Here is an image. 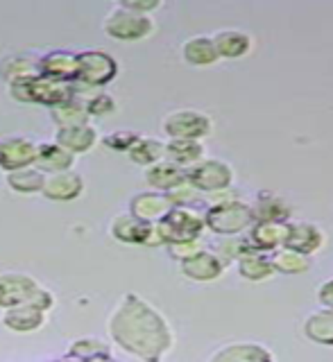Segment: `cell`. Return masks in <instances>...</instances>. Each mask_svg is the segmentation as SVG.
I'll use <instances>...</instances> for the list:
<instances>
[{
  "label": "cell",
  "instance_id": "obj_27",
  "mask_svg": "<svg viewBox=\"0 0 333 362\" xmlns=\"http://www.w3.org/2000/svg\"><path fill=\"white\" fill-rule=\"evenodd\" d=\"M181 57L184 62L191 66H213L220 54H218V48L213 43V37H193L186 43L181 45Z\"/></svg>",
  "mask_w": 333,
  "mask_h": 362
},
{
  "label": "cell",
  "instance_id": "obj_36",
  "mask_svg": "<svg viewBox=\"0 0 333 362\" xmlns=\"http://www.w3.org/2000/svg\"><path fill=\"white\" fill-rule=\"evenodd\" d=\"M141 136L136 134V132H130V129H118V132H111V134H107L105 139H102V145L105 147H109V150H113V152H125L128 154L132 147H134V143L139 141Z\"/></svg>",
  "mask_w": 333,
  "mask_h": 362
},
{
  "label": "cell",
  "instance_id": "obj_16",
  "mask_svg": "<svg viewBox=\"0 0 333 362\" xmlns=\"http://www.w3.org/2000/svg\"><path fill=\"white\" fill-rule=\"evenodd\" d=\"M179 267H181L184 276L191 281H198V283L218 281L227 269V265L211 252V249H204V252H200L198 256L184 260V263H179Z\"/></svg>",
  "mask_w": 333,
  "mask_h": 362
},
{
  "label": "cell",
  "instance_id": "obj_8",
  "mask_svg": "<svg viewBox=\"0 0 333 362\" xmlns=\"http://www.w3.org/2000/svg\"><path fill=\"white\" fill-rule=\"evenodd\" d=\"M186 177L202 195H211V192L234 186V170L220 158H204V161L195 163L186 170Z\"/></svg>",
  "mask_w": 333,
  "mask_h": 362
},
{
  "label": "cell",
  "instance_id": "obj_19",
  "mask_svg": "<svg viewBox=\"0 0 333 362\" xmlns=\"http://www.w3.org/2000/svg\"><path fill=\"white\" fill-rule=\"evenodd\" d=\"M286 247H290L300 254L313 256L324 247V231L313 222H290V233Z\"/></svg>",
  "mask_w": 333,
  "mask_h": 362
},
{
  "label": "cell",
  "instance_id": "obj_31",
  "mask_svg": "<svg viewBox=\"0 0 333 362\" xmlns=\"http://www.w3.org/2000/svg\"><path fill=\"white\" fill-rule=\"evenodd\" d=\"M304 335L315 344L333 346V310L324 308L306 317Z\"/></svg>",
  "mask_w": 333,
  "mask_h": 362
},
{
  "label": "cell",
  "instance_id": "obj_28",
  "mask_svg": "<svg viewBox=\"0 0 333 362\" xmlns=\"http://www.w3.org/2000/svg\"><path fill=\"white\" fill-rule=\"evenodd\" d=\"M166 161L188 170L204 161V145L202 141H166Z\"/></svg>",
  "mask_w": 333,
  "mask_h": 362
},
{
  "label": "cell",
  "instance_id": "obj_24",
  "mask_svg": "<svg viewBox=\"0 0 333 362\" xmlns=\"http://www.w3.org/2000/svg\"><path fill=\"white\" fill-rule=\"evenodd\" d=\"M50 118L57 124V129H68V127H82V124H91V116L86 111V100L79 98V93L64 102V105H57L50 109Z\"/></svg>",
  "mask_w": 333,
  "mask_h": 362
},
{
  "label": "cell",
  "instance_id": "obj_4",
  "mask_svg": "<svg viewBox=\"0 0 333 362\" xmlns=\"http://www.w3.org/2000/svg\"><path fill=\"white\" fill-rule=\"evenodd\" d=\"M102 30H105V34L113 41L132 43V41H143L150 37L154 32V21L152 16L136 14V11L123 7L118 3L109 9L105 23H102Z\"/></svg>",
  "mask_w": 333,
  "mask_h": 362
},
{
  "label": "cell",
  "instance_id": "obj_9",
  "mask_svg": "<svg viewBox=\"0 0 333 362\" xmlns=\"http://www.w3.org/2000/svg\"><path fill=\"white\" fill-rule=\"evenodd\" d=\"M41 283L23 272H3L0 274V310H11L32 303L39 294Z\"/></svg>",
  "mask_w": 333,
  "mask_h": 362
},
{
  "label": "cell",
  "instance_id": "obj_1",
  "mask_svg": "<svg viewBox=\"0 0 333 362\" xmlns=\"http://www.w3.org/2000/svg\"><path fill=\"white\" fill-rule=\"evenodd\" d=\"M107 331L113 344L143 362H162L175 342L166 317L134 292L123 294L109 315Z\"/></svg>",
  "mask_w": 333,
  "mask_h": 362
},
{
  "label": "cell",
  "instance_id": "obj_15",
  "mask_svg": "<svg viewBox=\"0 0 333 362\" xmlns=\"http://www.w3.org/2000/svg\"><path fill=\"white\" fill-rule=\"evenodd\" d=\"M150 233H152V224L134 218L130 211L118 213L109 224V235L116 243H123V245H145L147 247Z\"/></svg>",
  "mask_w": 333,
  "mask_h": 362
},
{
  "label": "cell",
  "instance_id": "obj_33",
  "mask_svg": "<svg viewBox=\"0 0 333 362\" xmlns=\"http://www.w3.org/2000/svg\"><path fill=\"white\" fill-rule=\"evenodd\" d=\"M270 258L279 274H306V272L311 269V256L295 252L290 247L277 249V252L270 254Z\"/></svg>",
  "mask_w": 333,
  "mask_h": 362
},
{
  "label": "cell",
  "instance_id": "obj_20",
  "mask_svg": "<svg viewBox=\"0 0 333 362\" xmlns=\"http://www.w3.org/2000/svg\"><path fill=\"white\" fill-rule=\"evenodd\" d=\"M252 209H254L256 222H293V215H295L288 199H283L268 190L259 192V197Z\"/></svg>",
  "mask_w": 333,
  "mask_h": 362
},
{
  "label": "cell",
  "instance_id": "obj_2",
  "mask_svg": "<svg viewBox=\"0 0 333 362\" xmlns=\"http://www.w3.org/2000/svg\"><path fill=\"white\" fill-rule=\"evenodd\" d=\"M7 86H9V95L14 100L26 102V105H43L48 109L64 105V102L73 100L79 93L75 82H62V79H52L45 75L16 79V82H11Z\"/></svg>",
  "mask_w": 333,
  "mask_h": 362
},
{
  "label": "cell",
  "instance_id": "obj_41",
  "mask_svg": "<svg viewBox=\"0 0 333 362\" xmlns=\"http://www.w3.org/2000/svg\"><path fill=\"white\" fill-rule=\"evenodd\" d=\"M317 299H320V303L324 305V308L333 310V279L324 281L322 286H320V290H317Z\"/></svg>",
  "mask_w": 333,
  "mask_h": 362
},
{
  "label": "cell",
  "instance_id": "obj_17",
  "mask_svg": "<svg viewBox=\"0 0 333 362\" xmlns=\"http://www.w3.org/2000/svg\"><path fill=\"white\" fill-rule=\"evenodd\" d=\"M48 320V313L39 305L34 303H26V305H18V308H11L3 313V324L7 331H14V333H34L45 324Z\"/></svg>",
  "mask_w": 333,
  "mask_h": 362
},
{
  "label": "cell",
  "instance_id": "obj_30",
  "mask_svg": "<svg viewBox=\"0 0 333 362\" xmlns=\"http://www.w3.org/2000/svg\"><path fill=\"white\" fill-rule=\"evenodd\" d=\"M5 181L7 188L18 192V195H34V192H43L45 173H41L37 165H32V168L16 170V173H7Z\"/></svg>",
  "mask_w": 333,
  "mask_h": 362
},
{
  "label": "cell",
  "instance_id": "obj_12",
  "mask_svg": "<svg viewBox=\"0 0 333 362\" xmlns=\"http://www.w3.org/2000/svg\"><path fill=\"white\" fill-rule=\"evenodd\" d=\"M172 209L175 206L170 204L166 192H157V190L136 192V195L130 199V213L134 215V218H139L147 224L162 222Z\"/></svg>",
  "mask_w": 333,
  "mask_h": 362
},
{
  "label": "cell",
  "instance_id": "obj_32",
  "mask_svg": "<svg viewBox=\"0 0 333 362\" xmlns=\"http://www.w3.org/2000/svg\"><path fill=\"white\" fill-rule=\"evenodd\" d=\"M128 156L132 163L150 168L166 158V143L159 139H152V136H141V139L134 143L132 150L128 152Z\"/></svg>",
  "mask_w": 333,
  "mask_h": 362
},
{
  "label": "cell",
  "instance_id": "obj_14",
  "mask_svg": "<svg viewBox=\"0 0 333 362\" xmlns=\"http://www.w3.org/2000/svg\"><path fill=\"white\" fill-rule=\"evenodd\" d=\"M39 73L62 82H77L79 57L71 50H50L39 57Z\"/></svg>",
  "mask_w": 333,
  "mask_h": 362
},
{
  "label": "cell",
  "instance_id": "obj_38",
  "mask_svg": "<svg viewBox=\"0 0 333 362\" xmlns=\"http://www.w3.org/2000/svg\"><path fill=\"white\" fill-rule=\"evenodd\" d=\"M168 249V254L170 258H175L179 260V263H184V260H188L193 256H198L200 252H204V243H202V238L200 240H184V243H172L166 247Z\"/></svg>",
  "mask_w": 333,
  "mask_h": 362
},
{
  "label": "cell",
  "instance_id": "obj_11",
  "mask_svg": "<svg viewBox=\"0 0 333 362\" xmlns=\"http://www.w3.org/2000/svg\"><path fill=\"white\" fill-rule=\"evenodd\" d=\"M290 233V222H254L247 231L249 245L263 254H272L277 249L286 247Z\"/></svg>",
  "mask_w": 333,
  "mask_h": 362
},
{
  "label": "cell",
  "instance_id": "obj_29",
  "mask_svg": "<svg viewBox=\"0 0 333 362\" xmlns=\"http://www.w3.org/2000/svg\"><path fill=\"white\" fill-rule=\"evenodd\" d=\"M211 252L220 258L225 265H232V263H238L245 254L256 252V249L249 245L247 235H220V238H215V243L211 245Z\"/></svg>",
  "mask_w": 333,
  "mask_h": 362
},
{
  "label": "cell",
  "instance_id": "obj_6",
  "mask_svg": "<svg viewBox=\"0 0 333 362\" xmlns=\"http://www.w3.org/2000/svg\"><path fill=\"white\" fill-rule=\"evenodd\" d=\"M79 57V73L77 82L86 88H105L118 75V62L105 50H84L77 52Z\"/></svg>",
  "mask_w": 333,
  "mask_h": 362
},
{
  "label": "cell",
  "instance_id": "obj_22",
  "mask_svg": "<svg viewBox=\"0 0 333 362\" xmlns=\"http://www.w3.org/2000/svg\"><path fill=\"white\" fill-rule=\"evenodd\" d=\"M145 181L157 192H170L172 188L181 186L184 181H188V177H186V170L184 168L170 163L164 158V161L145 168Z\"/></svg>",
  "mask_w": 333,
  "mask_h": 362
},
{
  "label": "cell",
  "instance_id": "obj_7",
  "mask_svg": "<svg viewBox=\"0 0 333 362\" xmlns=\"http://www.w3.org/2000/svg\"><path fill=\"white\" fill-rule=\"evenodd\" d=\"M168 141H202L211 134V118L202 111L181 109L172 111L162 120Z\"/></svg>",
  "mask_w": 333,
  "mask_h": 362
},
{
  "label": "cell",
  "instance_id": "obj_34",
  "mask_svg": "<svg viewBox=\"0 0 333 362\" xmlns=\"http://www.w3.org/2000/svg\"><path fill=\"white\" fill-rule=\"evenodd\" d=\"M0 75L7 79V84L16 82V79L41 75L39 73V59H32V57H26V54L7 57V59H3V64H0Z\"/></svg>",
  "mask_w": 333,
  "mask_h": 362
},
{
  "label": "cell",
  "instance_id": "obj_23",
  "mask_svg": "<svg viewBox=\"0 0 333 362\" xmlns=\"http://www.w3.org/2000/svg\"><path fill=\"white\" fill-rule=\"evenodd\" d=\"M75 165V154H71L60 143H39V154H37V168L45 175H55V173H66V170H73Z\"/></svg>",
  "mask_w": 333,
  "mask_h": 362
},
{
  "label": "cell",
  "instance_id": "obj_21",
  "mask_svg": "<svg viewBox=\"0 0 333 362\" xmlns=\"http://www.w3.org/2000/svg\"><path fill=\"white\" fill-rule=\"evenodd\" d=\"M55 143H60L64 150L79 156L91 152L98 145V132L94 124H82V127H68L55 132Z\"/></svg>",
  "mask_w": 333,
  "mask_h": 362
},
{
  "label": "cell",
  "instance_id": "obj_35",
  "mask_svg": "<svg viewBox=\"0 0 333 362\" xmlns=\"http://www.w3.org/2000/svg\"><path fill=\"white\" fill-rule=\"evenodd\" d=\"M118 109L116 100H113L111 93H107V90H98V93L89 95L86 98V111L91 118H102V116H109V113H113Z\"/></svg>",
  "mask_w": 333,
  "mask_h": 362
},
{
  "label": "cell",
  "instance_id": "obj_5",
  "mask_svg": "<svg viewBox=\"0 0 333 362\" xmlns=\"http://www.w3.org/2000/svg\"><path fill=\"white\" fill-rule=\"evenodd\" d=\"M159 231L164 235L166 247L172 243H184V240H200L206 220L204 213H200L193 206H175L162 222H157Z\"/></svg>",
  "mask_w": 333,
  "mask_h": 362
},
{
  "label": "cell",
  "instance_id": "obj_37",
  "mask_svg": "<svg viewBox=\"0 0 333 362\" xmlns=\"http://www.w3.org/2000/svg\"><path fill=\"white\" fill-rule=\"evenodd\" d=\"M166 195H168L172 206H193V204L202 197V192L195 188L191 181H184L181 186L172 188L170 192H166Z\"/></svg>",
  "mask_w": 333,
  "mask_h": 362
},
{
  "label": "cell",
  "instance_id": "obj_10",
  "mask_svg": "<svg viewBox=\"0 0 333 362\" xmlns=\"http://www.w3.org/2000/svg\"><path fill=\"white\" fill-rule=\"evenodd\" d=\"M39 143H34L26 136H9L0 141V170L5 173H16L23 168L37 165Z\"/></svg>",
  "mask_w": 333,
  "mask_h": 362
},
{
  "label": "cell",
  "instance_id": "obj_25",
  "mask_svg": "<svg viewBox=\"0 0 333 362\" xmlns=\"http://www.w3.org/2000/svg\"><path fill=\"white\" fill-rule=\"evenodd\" d=\"M213 43L220 59H240L252 50V37L240 30H222L213 34Z\"/></svg>",
  "mask_w": 333,
  "mask_h": 362
},
{
  "label": "cell",
  "instance_id": "obj_3",
  "mask_svg": "<svg viewBox=\"0 0 333 362\" xmlns=\"http://www.w3.org/2000/svg\"><path fill=\"white\" fill-rule=\"evenodd\" d=\"M206 229L211 233L220 235H240L249 231L256 222L254 209L245 202H232V204H220V206H209L204 211Z\"/></svg>",
  "mask_w": 333,
  "mask_h": 362
},
{
  "label": "cell",
  "instance_id": "obj_26",
  "mask_svg": "<svg viewBox=\"0 0 333 362\" xmlns=\"http://www.w3.org/2000/svg\"><path fill=\"white\" fill-rule=\"evenodd\" d=\"M238 267V274L247 279V281H254V283H261V281H268L277 274V269H274V263L270 254H263V252H249L245 254L243 258L236 263Z\"/></svg>",
  "mask_w": 333,
  "mask_h": 362
},
{
  "label": "cell",
  "instance_id": "obj_40",
  "mask_svg": "<svg viewBox=\"0 0 333 362\" xmlns=\"http://www.w3.org/2000/svg\"><path fill=\"white\" fill-rule=\"evenodd\" d=\"M209 199V206H220V204H232V202H238L240 195L232 188H225V190H218V192H211V195H206Z\"/></svg>",
  "mask_w": 333,
  "mask_h": 362
},
{
  "label": "cell",
  "instance_id": "obj_13",
  "mask_svg": "<svg viewBox=\"0 0 333 362\" xmlns=\"http://www.w3.org/2000/svg\"><path fill=\"white\" fill-rule=\"evenodd\" d=\"M84 192V179L77 170L45 175V186L41 195L50 202H73Z\"/></svg>",
  "mask_w": 333,
  "mask_h": 362
},
{
  "label": "cell",
  "instance_id": "obj_18",
  "mask_svg": "<svg viewBox=\"0 0 333 362\" xmlns=\"http://www.w3.org/2000/svg\"><path fill=\"white\" fill-rule=\"evenodd\" d=\"M209 362H274L268 346L256 342H234L215 351Z\"/></svg>",
  "mask_w": 333,
  "mask_h": 362
},
{
  "label": "cell",
  "instance_id": "obj_39",
  "mask_svg": "<svg viewBox=\"0 0 333 362\" xmlns=\"http://www.w3.org/2000/svg\"><path fill=\"white\" fill-rule=\"evenodd\" d=\"M123 7H128L136 14H143V16H152V11L162 9V0H123L120 3Z\"/></svg>",
  "mask_w": 333,
  "mask_h": 362
}]
</instances>
